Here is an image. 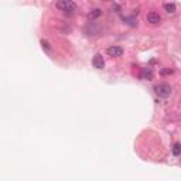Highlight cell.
Wrapping results in <instances>:
<instances>
[{
	"mask_svg": "<svg viewBox=\"0 0 181 181\" xmlns=\"http://www.w3.org/2000/svg\"><path fill=\"white\" fill-rule=\"evenodd\" d=\"M57 9L61 11H64V13H70V14H74L75 11L78 10V6L72 2V0H58L55 3Z\"/></svg>",
	"mask_w": 181,
	"mask_h": 181,
	"instance_id": "obj_1",
	"label": "cell"
},
{
	"mask_svg": "<svg viewBox=\"0 0 181 181\" xmlns=\"http://www.w3.org/2000/svg\"><path fill=\"white\" fill-rule=\"evenodd\" d=\"M154 92L160 96V98H168L171 95V86L168 84H160V85L154 86Z\"/></svg>",
	"mask_w": 181,
	"mask_h": 181,
	"instance_id": "obj_2",
	"label": "cell"
},
{
	"mask_svg": "<svg viewBox=\"0 0 181 181\" xmlns=\"http://www.w3.org/2000/svg\"><path fill=\"white\" fill-rule=\"evenodd\" d=\"M106 52H107V55H111V57H120L123 54V48L112 45V47H109L106 50Z\"/></svg>",
	"mask_w": 181,
	"mask_h": 181,
	"instance_id": "obj_3",
	"label": "cell"
},
{
	"mask_svg": "<svg viewBox=\"0 0 181 181\" xmlns=\"http://www.w3.org/2000/svg\"><path fill=\"white\" fill-rule=\"evenodd\" d=\"M92 64L96 70H102V68L105 67V61L100 54H95V57H93V59H92Z\"/></svg>",
	"mask_w": 181,
	"mask_h": 181,
	"instance_id": "obj_4",
	"label": "cell"
},
{
	"mask_svg": "<svg viewBox=\"0 0 181 181\" xmlns=\"http://www.w3.org/2000/svg\"><path fill=\"white\" fill-rule=\"evenodd\" d=\"M147 21L150 23V24H153V26H156V24H159V23L161 21V17H160L157 13L152 11V13H149L147 14Z\"/></svg>",
	"mask_w": 181,
	"mask_h": 181,
	"instance_id": "obj_5",
	"label": "cell"
},
{
	"mask_svg": "<svg viewBox=\"0 0 181 181\" xmlns=\"http://www.w3.org/2000/svg\"><path fill=\"white\" fill-rule=\"evenodd\" d=\"M100 14H102V10H100V9H93L88 14V20H95V19H98Z\"/></svg>",
	"mask_w": 181,
	"mask_h": 181,
	"instance_id": "obj_6",
	"label": "cell"
},
{
	"mask_svg": "<svg viewBox=\"0 0 181 181\" xmlns=\"http://www.w3.org/2000/svg\"><path fill=\"white\" fill-rule=\"evenodd\" d=\"M141 79H147V81L153 79V71L150 70V68L143 70V72H141Z\"/></svg>",
	"mask_w": 181,
	"mask_h": 181,
	"instance_id": "obj_7",
	"label": "cell"
},
{
	"mask_svg": "<svg viewBox=\"0 0 181 181\" xmlns=\"http://www.w3.org/2000/svg\"><path fill=\"white\" fill-rule=\"evenodd\" d=\"M164 9H166L167 13H175V4H173V3L164 4Z\"/></svg>",
	"mask_w": 181,
	"mask_h": 181,
	"instance_id": "obj_8",
	"label": "cell"
},
{
	"mask_svg": "<svg viewBox=\"0 0 181 181\" xmlns=\"http://www.w3.org/2000/svg\"><path fill=\"white\" fill-rule=\"evenodd\" d=\"M181 153V144L180 143H174L173 146V154L174 156H180Z\"/></svg>",
	"mask_w": 181,
	"mask_h": 181,
	"instance_id": "obj_9",
	"label": "cell"
},
{
	"mask_svg": "<svg viewBox=\"0 0 181 181\" xmlns=\"http://www.w3.org/2000/svg\"><path fill=\"white\" fill-rule=\"evenodd\" d=\"M123 20H125V21L127 23L129 26H132V27H136V26H137V20H136V19H133V17H132V19L126 17V19H123Z\"/></svg>",
	"mask_w": 181,
	"mask_h": 181,
	"instance_id": "obj_10",
	"label": "cell"
},
{
	"mask_svg": "<svg viewBox=\"0 0 181 181\" xmlns=\"http://www.w3.org/2000/svg\"><path fill=\"white\" fill-rule=\"evenodd\" d=\"M106 2H107V0H106Z\"/></svg>",
	"mask_w": 181,
	"mask_h": 181,
	"instance_id": "obj_11",
	"label": "cell"
}]
</instances>
